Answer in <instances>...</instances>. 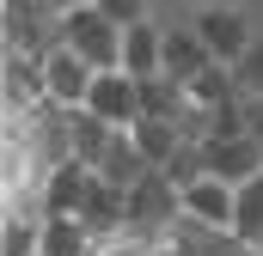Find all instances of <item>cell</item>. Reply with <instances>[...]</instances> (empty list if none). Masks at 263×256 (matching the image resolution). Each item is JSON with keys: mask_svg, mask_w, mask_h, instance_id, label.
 Listing matches in <instances>:
<instances>
[{"mask_svg": "<svg viewBox=\"0 0 263 256\" xmlns=\"http://www.w3.org/2000/svg\"><path fill=\"white\" fill-rule=\"evenodd\" d=\"M178 226H184V189L159 165H147L135 177V189H129V238L153 250V244H172Z\"/></svg>", "mask_w": 263, "mask_h": 256, "instance_id": "1", "label": "cell"}, {"mask_svg": "<svg viewBox=\"0 0 263 256\" xmlns=\"http://www.w3.org/2000/svg\"><path fill=\"white\" fill-rule=\"evenodd\" d=\"M62 43L73 49V55H86L98 73L123 67V25L104 18L98 6H73V12H62Z\"/></svg>", "mask_w": 263, "mask_h": 256, "instance_id": "2", "label": "cell"}, {"mask_svg": "<svg viewBox=\"0 0 263 256\" xmlns=\"http://www.w3.org/2000/svg\"><path fill=\"white\" fill-rule=\"evenodd\" d=\"M190 31L214 49V61H227V67H239V61H245V49L257 43L251 18H245L239 6H202L196 18H190Z\"/></svg>", "mask_w": 263, "mask_h": 256, "instance_id": "3", "label": "cell"}, {"mask_svg": "<svg viewBox=\"0 0 263 256\" xmlns=\"http://www.w3.org/2000/svg\"><path fill=\"white\" fill-rule=\"evenodd\" d=\"M86 110H92V116H104L110 128H135V122H141V79H135V73H123V67L98 73V79H92Z\"/></svg>", "mask_w": 263, "mask_h": 256, "instance_id": "4", "label": "cell"}, {"mask_svg": "<svg viewBox=\"0 0 263 256\" xmlns=\"http://www.w3.org/2000/svg\"><path fill=\"white\" fill-rule=\"evenodd\" d=\"M43 79H49V98L67 104V110H86V98H92V79H98V67L86 61V55H73V49H49L43 55Z\"/></svg>", "mask_w": 263, "mask_h": 256, "instance_id": "5", "label": "cell"}, {"mask_svg": "<svg viewBox=\"0 0 263 256\" xmlns=\"http://www.w3.org/2000/svg\"><path fill=\"white\" fill-rule=\"evenodd\" d=\"M202 153H208V177H227L233 189L251 183L263 171V140L257 134H220V140H208Z\"/></svg>", "mask_w": 263, "mask_h": 256, "instance_id": "6", "label": "cell"}, {"mask_svg": "<svg viewBox=\"0 0 263 256\" xmlns=\"http://www.w3.org/2000/svg\"><path fill=\"white\" fill-rule=\"evenodd\" d=\"M233 207H239V189L227 177H202L184 189V220L196 226H214V232H233Z\"/></svg>", "mask_w": 263, "mask_h": 256, "instance_id": "7", "label": "cell"}, {"mask_svg": "<svg viewBox=\"0 0 263 256\" xmlns=\"http://www.w3.org/2000/svg\"><path fill=\"white\" fill-rule=\"evenodd\" d=\"M43 98H49L43 61L25 55V49H6V116H31Z\"/></svg>", "mask_w": 263, "mask_h": 256, "instance_id": "8", "label": "cell"}, {"mask_svg": "<svg viewBox=\"0 0 263 256\" xmlns=\"http://www.w3.org/2000/svg\"><path fill=\"white\" fill-rule=\"evenodd\" d=\"M123 73H135V79L165 73V31H159L153 18H141V25L123 31Z\"/></svg>", "mask_w": 263, "mask_h": 256, "instance_id": "9", "label": "cell"}, {"mask_svg": "<svg viewBox=\"0 0 263 256\" xmlns=\"http://www.w3.org/2000/svg\"><path fill=\"white\" fill-rule=\"evenodd\" d=\"M92 183H98V171H92V165H80V159L55 165V171H49V183H43L49 214H80V207H86V195H92Z\"/></svg>", "mask_w": 263, "mask_h": 256, "instance_id": "10", "label": "cell"}, {"mask_svg": "<svg viewBox=\"0 0 263 256\" xmlns=\"http://www.w3.org/2000/svg\"><path fill=\"white\" fill-rule=\"evenodd\" d=\"M184 110H190V86H184V79H172V73H153V79H141V116L178 122Z\"/></svg>", "mask_w": 263, "mask_h": 256, "instance_id": "11", "label": "cell"}, {"mask_svg": "<svg viewBox=\"0 0 263 256\" xmlns=\"http://www.w3.org/2000/svg\"><path fill=\"white\" fill-rule=\"evenodd\" d=\"M202 67H214V49L202 43L196 31H165V73L190 86V79H196Z\"/></svg>", "mask_w": 263, "mask_h": 256, "instance_id": "12", "label": "cell"}, {"mask_svg": "<svg viewBox=\"0 0 263 256\" xmlns=\"http://www.w3.org/2000/svg\"><path fill=\"white\" fill-rule=\"evenodd\" d=\"M43 256H98V244H92L86 220H73V214H49V220H43Z\"/></svg>", "mask_w": 263, "mask_h": 256, "instance_id": "13", "label": "cell"}, {"mask_svg": "<svg viewBox=\"0 0 263 256\" xmlns=\"http://www.w3.org/2000/svg\"><path fill=\"white\" fill-rule=\"evenodd\" d=\"M110 140H117V128L104 122V116H92V110H73V159L80 165H104V153H110Z\"/></svg>", "mask_w": 263, "mask_h": 256, "instance_id": "14", "label": "cell"}, {"mask_svg": "<svg viewBox=\"0 0 263 256\" xmlns=\"http://www.w3.org/2000/svg\"><path fill=\"white\" fill-rule=\"evenodd\" d=\"M147 171V159H141V146H135L129 128H117V140H110V153H104V165H98V177L104 183H117V189H135V177Z\"/></svg>", "mask_w": 263, "mask_h": 256, "instance_id": "15", "label": "cell"}, {"mask_svg": "<svg viewBox=\"0 0 263 256\" xmlns=\"http://www.w3.org/2000/svg\"><path fill=\"white\" fill-rule=\"evenodd\" d=\"M233 238L263 250V171L251 183H239V207H233Z\"/></svg>", "mask_w": 263, "mask_h": 256, "instance_id": "16", "label": "cell"}, {"mask_svg": "<svg viewBox=\"0 0 263 256\" xmlns=\"http://www.w3.org/2000/svg\"><path fill=\"white\" fill-rule=\"evenodd\" d=\"M129 134H135V146H141L147 165H165V159L184 146V128H178V122H159V116H141Z\"/></svg>", "mask_w": 263, "mask_h": 256, "instance_id": "17", "label": "cell"}, {"mask_svg": "<svg viewBox=\"0 0 263 256\" xmlns=\"http://www.w3.org/2000/svg\"><path fill=\"white\" fill-rule=\"evenodd\" d=\"M233 98H239V73L227 61L202 67L196 79H190V104H202V110H220V104H233Z\"/></svg>", "mask_w": 263, "mask_h": 256, "instance_id": "18", "label": "cell"}, {"mask_svg": "<svg viewBox=\"0 0 263 256\" xmlns=\"http://www.w3.org/2000/svg\"><path fill=\"white\" fill-rule=\"evenodd\" d=\"M159 171H165V177H172L178 189H190V183H202V177H208V153H202L196 140H184V146H178V153H172V159H165Z\"/></svg>", "mask_w": 263, "mask_h": 256, "instance_id": "19", "label": "cell"}, {"mask_svg": "<svg viewBox=\"0 0 263 256\" xmlns=\"http://www.w3.org/2000/svg\"><path fill=\"white\" fill-rule=\"evenodd\" d=\"M0 238H6L0 256H43V226H37V220H12V214H6V220H0Z\"/></svg>", "mask_w": 263, "mask_h": 256, "instance_id": "20", "label": "cell"}, {"mask_svg": "<svg viewBox=\"0 0 263 256\" xmlns=\"http://www.w3.org/2000/svg\"><path fill=\"white\" fill-rule=\"evenodd\" d=\"M233 73H239V92H251V98H263V37L251 43V49H245V61L233 67Z\"/></svg>", "mask_w": 263, "mask_h": 256, "instance_id": "21", "label": "cell"}, {"mask_svg": "<svg viewBox=\"0 0 263 256\" xmlns=\"http://www.w3.org/2000/svg\"><path fill=\"white\" fill-rule=\"evenodd\" d=\"M98 12H104V18H117V25L129 31V25L147 18V0H98Z\"/></svg>", "mask_w": 263, "mask_h": 256, "instance_id": "22", "label": "cell"}, {"mask_svg": "<svg viewBox=\"0 0 263 256\" xmlns=\"http://www.w3.org/2000/svg\"><path fill=\"white\" fill-rule=\"evenodd\" d=\"M245 134L263 140V98H251V92H245Z\"/></svg>", "mask_w": 263, "mask_h": 256, "instance_id": "23", "label": "cell"}, {"mask_svg": "<svg viewBox=\"0 0 263 256\" xmlns=\"http://www.w3.org/2000/svg\"><path fill=\"white\" fill-rule=\"evenodd\" d=\"M55 6H62V12H73V6H98V0H55Z\"/></svg>", "mask_w": 263, "mask_h": 256, "instance_id": "24", "label": "cell"}, {"mask_svg": "<svg viewBox=\"0 0 263 256\" xmlns=\"http://www.w3.org/2000/svg\"><path fill=\"white\" fill-rule=\"evenodd\" d=\"M98 256H104V250H98Z\"/></svg>", "mask_w": 263, "mask_h": 256, "instance_id": "25", "label": "cell"}]
</instances>
